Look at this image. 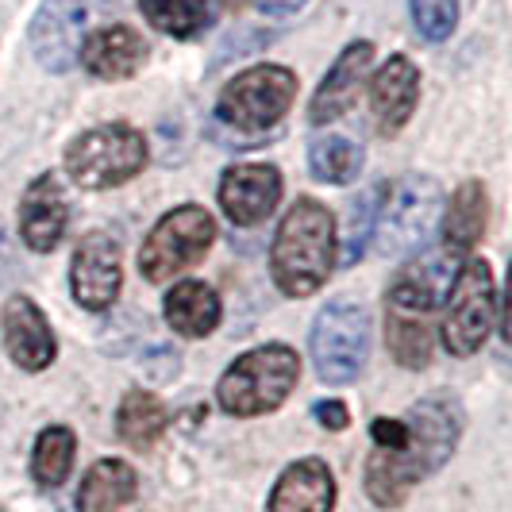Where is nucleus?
I'll use <instances>...</instances> for the list:
<instances>
[{
    "label": "nucleus",
    "instance_id": "nucleus-17",
    "mask_svg": "<svg viewBox=\"0 0 512 512\" xmlns=\"http://www.w3.org/2000/svg\"><path fill=\"white\" fill-rule=\"evenodd\" d=\"M416 101H420V70L412 66V58L393 54L370 81V108L378 116V128L385 135H397L412 120Z\"/></svg>",
    "mask_w": 512,
    "mask_h": 512
},
{
    "label": "nucleus",
    "instance_id": "nucleus-27",
    "mask_svg": "<svg viewBox=\"0 0 512 512\" xmlns=\"http://www.w3.org/2000/svg\"><path fill=\"white\" fill-rule=\"evenodd\" d=\"M139 8L151 20V27L174 39H193L212 20L208 0H139Z\"/></svg>",
    "mask_w": 512,
    "mask_h": 512
},
{
    "label": "nucleus",
    "instance_id": "nucleus-8",
    "mask_svg": "<svg viewBox=\"0 0 512 512\" xmlns=\"http://www.w3.org/2000/svg\"><path fill=\"white\" fill-rule=\"evenodd\" d=\"M297 97V74L285 66H251L228 81L216 101V116L239 131L274 128Z\"/></svg>",
    "mask_w": 512,
    "mask_h": 512
},
{
    "label": "nucleus",
    "instance_id": "nucleus-5",
    "mask_svg": "<svg viewBox=\"0 0 512 512\" xmlns=\"http://www.w3.org/2000/svg\"><path fill=\"white\" fill-rule=\"evenodd\" d=\"M308 347H312V366H316L320 382H355L362 366H366V355H370V316H366V308L347 301V297L324 305L316 324H312Z\"/></svg>",
    "mask_w": 512,
    "mask_h": 512
},
{
    "label": "nucleus",
    "instance_id": "nucleus-11",
    "mask_svg": "<svg viewBox=\"0 0 512 512\" xmlns=\"http://www.w3.org/2000/svg\"><path fill=\"white\" fill-rule=\"evenodd\" d=\"M124 282V266H120V247L116 239H108L104 231H89L74 251L70 262V289L74 301L89 312H104L120 297Z\"/></svg>",
    "mask_w": 512,
    "mask_h": 512
},
{
    "label": "nucleus",
    "instance_id": "nucleus-21",
    "mask_svg": "<svg viewBox=\"0 0 512 512\" xmlns=\"http://www.w3.org/2000/svg\"><path fill=\"white\" fill-rule=\"evenodd\" d=\"M166 324L185 339H205L220 328V297L205 282H178L166 293Z\"/></svg>",
    "mask_w": 512,
    "mask_h": 512
},
{
    "label": "nucleus",
    "instance_id": "nucleus-19",
    "mask_svg": "<svg viewBox=\"0 0 512 512\" xmlns=\"http://www.w3.org/2000/svg\"><path fill=\"white\" fill-rule=\"evenodd\" d=\"M335 478L320 459H297L285 466L278 486L270 493V512H332Z\"/></svg>",
    "mask_w": 512,
    "mask_h": 512
},
{
    "label": "nucleus",
    "instance_id": "nucleus-33",
    "mask_svg": "<svg viewBox=\"0 0 512 512\" xmlns=\"http://www.w3.org/2000/svg\"><path fill=\"white\" fill-rule=\"evenodd\" d=\"M228 4H243V0H228Z\"/></svg>",
    "mask_w": 512,
    "mask_h": 512
},
{
    "label": "nucleus",
    "instance_id": "nucleus-31",
    "mask_svg": "<svg viewBox=\"0 0 512 512\" xmlns=\"http://www.w3.org/2000/svg\"><path fill=\"white\" fill-rule=\"evenodd\" d=\"M312 416L328 428V432H343L347 424H351V412H347V405L343 401H320L316 409H312Z\"/></svg>",
    "mask_w": 512,
    "mask_h": 512
},
{
    "label": "nucleus",
    "instance_id": "nucleus-2",
    "mask_svg": "<svg viewBox=\"0 0 512 512\" xmlns=\"http://www.w3.org/2000/svg\"><path fill=\"white\" fill-rule=\"evenodd\" d=\"M335 262V220L332 212L312 201L297 197L293 208L278 224L274 247H270V270L285 297H308L328 282Z\"/></svg>",
    "mask_w": 512,
    "mask_h": 512
},
{
    "label": "nucleus",
    "instance_id": "nucleus-9",
    "mask_svg": "<svg viewBox=\"0 0 512 512\" xmlns=\"http://www.w3.org/2000/svg\"><path fill=\"white\" fill-rule=\"evenodd\" d=\"M447 316H443V343L451 355H474L486 343L493 316H497V282L486 258H470L459 266V278L447 293Z\"/></svg>",
    "mask_w": 512,
    "mask_h": 512
},
{
    "label": "nucleus",
    "instance_id": "nucleus-26",
    "mask_svg": "<svg viewBox=\"0 0 512 512\" xmlns=\"http://www.w3.org/2000/svg\"><path fill=\"white\" fill-rule=\"evenodd\" d=\"M385 343H389V355L397 359V366L405 370H424L432 362V332L412 320L405 312H393L385 316Z\"/></svg>",
    "mask_w": 512,
    "mask_h": 512
},
{
    "label": "nucleus",
    "instance_id": "nucleus-12",
    "mask_svg": "<svg viewBox=\"0 0 512 512\" xmlns=\"http://www.w3.org/2000/svg\"><path fill=\"white\" fill-rule=\"evenodd\" d=\"M455 278H459V255H451L447 247H439V251H428V255H420L416 262H409L393 278L385 301H389L393 312H405V316L432 312V308H439L447 301Z\"/></svg>",
    "mask_w": 512,
    "mask_h": 512
},
{
    "label": "nucleus",
    "instance_id": "nucleus-24",
    "mask_svg": "<svg viewBox=\"0 0 512 512\" xmlns=\"http://www.w3.org/2000/svg\"><path fill=\"white\" fill-rule=\"evenodd\" d=\"M362 154L359 143L343 139V135H320L308 143V170L316 181H328V185H351L362 174Z\"/></svg>",
    "mask_w": 512,
    "mask_h": 512
},
{
    "label": "nucleus",
    "instance_id": "nucleus-18",
    "mask_svg": "<svg viewBox=\"0 0 512 512\" xmlns=\"http://www.w3.org/2000/svg\"><path fill=\"white\" fill-rule=\"evenodd\" d=\"M85 70L93 77H104V81H124V77L139 74V66L147 62V43L143 35L128 24H112L93 31L85 43H81V54Z\"/></svg>",
    "mask_w": 512,
    "mask_h": 512
},
{
    "label": "nucleus",
    "instance_id": "nucleus-29",
    "mask_svg": "<svg viewBox=\"0 0 512 512\" xmlns=\"http://www.w3.org/2000/svg\"><path fill=\"white\" fill-rule=\"evenodd\" d=\"M374 205H378V189L374 193H362L359 201L351 205V216H347V247H343V262L351 266L355 258L366 251V243H370V235H374Z\"/></svg>",
    "mask_w": 512,
    "mask_h": 512
},
{
    "label": "nucleus",
    "instance_id": "nucleus-28",
    "mask_svg": "<svg viewBox=\"0 0 512 512\" xmlns=\"http://www.w3.org/2000/svg\"><path fill=\"white\" fill-rule=\"evenodd\" d=\"M409 16L420 39L443 43L459 24V0H409Z\"/></svg>",
    "mask_w": 512,
    "mask_h": 512
},
{
    "label": "nucleus",
    "instance_id": "nucleus-1",
    "mask_svg": "<svg viewBox=\"0 0 512 512\" xmlns=\"http://www.w3.org/2000/svg\"><path fill=\"white\" fill-rule=\"evenodd\" d=\"M409 443L401 451H378L366 462V493L374 505H401L416 482L436 474L443 462L455 455L462 436V409L455 397L432 393L420 397L405 416Z\"/></svg>",
    "mask_w": 512,
    "mask_h": 512
},
{
    "label": "nucleus",
    "instance_id": "nucleus-15",
    "mask_svg": "<svg viewBox=\"0 0 512 512\" xmlns=\"http://www.w3.org/2000/svg\"><path fill=\"white\" fill-rule=\"evenodd\" d=\"M70 224V197L62 189V181L54 174H43L27 185L24 201H20V235L35 255H47L62 243Z\"/></svg>",
    "mask_w": 512,
    "mask_h": 512
},
{
    "label": "nucleus",
    "instance_id": "nucleus-23",
    "mask_svg": "<svg viewBox=\"0 0 512 512\" xmlns=\"http://www.w3.org/2000/svg\"><path fill=\"white\" fill-rule=\"evenodd\" d=\"M166 405L154 397V393H143V389H131L120 401V412H116V432L120 439L135 447V451H147L154 447V439L166 432Z\"/></svg>",
    "mask_w": 512,
    "mask_h": 512
},
{
    "label": "nucleus",
    "instance_id": "nucleus-32",
    "mask_svg": "<svg viewBox=\"0 0 512 512\" xmlns=\"http://www.w3.org/2000/svg\"><path fill=\"white\" fill-rule=\"evenodd\" d=\"M305 4L308 0H258V12H266V16H293Z\"/></svg>",
    "mask_w": 512,
    "mask_h": 512
},
{
    "label": "nucleus",
    "instance_id": "nucleus-16",
    "mask_svg": "<svg viewBox=\"0 0 512 512\" xmlns=\"http://www.w3.org/2000/svg\"><path fill=\"white\" fill-rule=\"evenodd\" d=\"M370 58H374V43H351L347 51L335 58V66L324 74L320 89L312 93V104H308V120L316 128L339 120L343 112H351V104L359 101V89L366 74H370Z\"/></svg>",
    "mask_w": 512,
    "mask_h": 512
},
{
    "label": "nucleus",
    "instance_id": "nucleus-25",
    "mask_svg": "<svg viewBox=\"0 0 512 512\" xmlns=\"http://www.w3.org/2000/svg\"><path fill=\"white\" fill-rule=\"evenodd\" d=\"M77 436L66 424H54L43 436L35 439V455H31V474L43 489H58L70 478V466H74Z\"/></svg>",
    "mask_w": 512,
    "mask_h": 512
},
{
    "label": "nucleus",
    "instance_id": "nucleus-7",
    "mask_svg": "<svg viewBox=\"0 0 512 512\" xmlns=\"http://www.w3.org/2000/svg\"><path fill=\"white\" fill-rule=\"evenodd\" d=\"M216 243V224L201 205H181L166 212L139 251V270L147 282H170L174 274L189 270L208 255Z\"/></svg>",
    "mask_w": 512,
    "mask_h": 512
},
{
    "label": "nucleus",
    "instance_id": "nucleus-20",
    "mask_svg": "<svg viewBox=\"0 0 512 512\" xmlns=\"http://www.w3.org/2000/svg\"><path fill=\"white\" fill-rule=\"evenodd\" d=\"M489 220V193L482 181H462L451 197V205L443 212V247L451 255L474 251V243L482 239Z\"/></svg>",
    "mask_w": 512,
    "mask_h": 512
},
{
    "label": "nucleus",
    "instance_id": "nucleus-3",
    "mask_svg": "<svg viewBox=\"0 0 512 512\" xmlns=\"http://www.w3.org/2000/svg\"><path fill=\"white\" fill-rule=\"evenodd\" d=\"M301 378V359L285 343H266L228 366V374L216 385V401L228 416H262L282 409Z\"/></svg>",
    "mask_w": 512,
    "mask_h": 512
},
{
    "label": "nucleus",
    "instance_id": "nucleus-13",
    "mask_svg": "<svg viewBox=\"0 0 512 512\" xmlns=\"http://www.w3.org/2000/svg\"><path fill=\"white\" fill-rule=\"evenodd\" d=\"M282 201V174L278 166L266 162H239L224 170L220 181V205L228 212L235 228H255L266 216H274V208Z\"/></svg>",
    "mask_w": 512,
    "mask_h": 512
},
{
    "label": "nucleus",
    "instance_id": "nucleus-30",
    "mask_svg": "<svg viewBox=\"0 0 512 512\" xmlns=\"http://www.w3.org/2000/svg\"><path fill=\"white\" fill-rule=\"evenodd\" d=\"M370 436H374V443H378V451H401V447L409 443V428H405V420L378 416V420L370 424Z\"/></svg>",
    "mask_w": 512,
    "mask_h": 512
},
{
    "label": "nucleus",
    "instance_id": "nucleus-22",
    "mask_svg": "<svg viewBox=\"0 0 512 512\" xmlns=\"http://www.w3.org/2000/svg\"><path fill=\"white\" fill-rule=\"evenodd\" d=\"M139 489V478L128 462L101 459L93 462L77 489V512H116L124 509Z\"/></svg>",
    "mask_w": 512,
    "mask_h": 512
},
{
    "label": "nucleus",
    "instance_id": "nucleus-4",
    "mask_svg": "<svg viewBox=\"0 0 512 512\" xmlns=\"http://www.w3.org/2000/svg\"><path fill=\"white\" fill-rule=\"evenodd\" d=\"M443 208V189L424 174H405L378 189L374 205V243L382 255H405L424 247Z\"/></svg>",
    "mask_w": 512,
    "mask_h": 512
},
{
    "label": "nucleus",
    "instance_id": "nucleus-10",
    "mask_svg": "<svg viewBox=\"0 0 512 512\" xmlns=\"http://www.w3.org/2000/svg\"><path fill=\"white\" fill-rule=\"evenodd\" d=\"M85 0H43L39 12L31 16V54L43 70L51 74H66L81 54V35H85Z\"/></svg>",
    "mask_w": 512,
    "mask_h": 512
},
{
    "label": "nucleus",
    "instance_id": "nucleus-14",
    "mask_svg": "<svg viewBox=\"0 0 512 512\" xmlns=\"http://www.w3.org/2000/svg\"><path fill=\"white\" fill-rule=\"evenodd\" d=\"M0 332H4V351L27 374H39L54 362V332L43 316V308L31 297H8L0 312Z\"/></svg>",
    "mask_w": 512,
    "mask_h": 512
},
{
    "label": "nucleus",
    "instance_id": "nucleus-6",
    "mask_svg": "<svg viewBox=\"0 0 512 512\" xmlns=\"http://www.w3.org/2000/svg\"><path fill=\"white\" fill-rule=\"evenodd\" d=\"M147 166V139L128 124H104L77 135L66 151V174L81 189H112Z\"/></svg>",
    "mask_w": 512,
    "mask_h": 512
}]
</instances>
